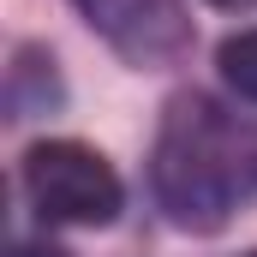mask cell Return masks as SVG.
Segmentation results:
<instances>
[{"mask_svg": "<svg viewBox=\"0 0 257 257\" xmlns=\"http://www.w3.org/2000/svg\"><path fill=\"white\" fill-rule=\"evenodd\" d=\"M150 192L186 233L227 227L257 197V126L203 90L174 96L150 150Z\"/></svg>", "mask_w": 257, "mask_h": 257, "instance_id": "6da1fadb", "label": "cell"}, {"mask_svg": "<svg viewBox=\"0 0 257 257\" xmlns=\"http://www.w3.org/2000/svg\"><path fill=\"white\" fill-rule=\"evenodd\" d=\"M24 197L48 227H108L126 209V186L108 156L78 138H42L24 150Z\"/></svg>", "mask_w": 257, "mask_h": 257, "instance_id": "7a4b0ae2", "label": "cell"}, {"mask_svg": "<svg viewBox=\"0 0 257 257\" xmlns=\"http://www.w3.org/2000/svg\"><path fill=\"white\" fill-rule=\"evenodd\" d=\"M78 12L132 66H168L192 48V18L180 0H78Z\"/></svg>", "mask_w": 257, "mask_h": 257, "instance_id": "3957f363", "label": "cell"}, {"mask_svg": "<svg viewBox=\"0 0 257 257\" xmlns=\"http://www.w3.org/2000/svg\"><path fill=\"white\" fill-rule=\"evenodd\" d=\"M215 66H221V84L257 108V30H233L221 48H215Z\"/></svg>", "mask_w": 257, "mask_h": 257, "instance_id": "277c9868", "label": "cell"}, {"mask_svg": "<svg viewBox=\"0 0 257 257\" xmlns=\"http://www.w3.org/2000/svg\"><path fill=\"white\" fill-rule=\"evenodd\" d=\"M6 257H72V251H60L54 239H12V251Z\"/></svg>", "mask_w": 257, "mask_h": 257, "instance_id": "5b68a950", "label": "cell"}, {"mask_svg": "<svg viewBox=\"0 0 257 257\" xmlns=\"http://www.w3.org/2000/svg\"><path fill=\"white\" fill-rule=\"evenodd\" d=\"M209 6H227V12H257V0H209Z\"/></svg>", "mask_w": 257, "mask_h": 257, "instance_id": "8992f818", "label": "cell"}, {"mask_svg": "<svg viewBox=\"0 0 257 257\" xmlns=\"http://www.w3.org/2000/svg\"><path fill=\"white\" fill-rule=\"evenodd\" d=\"M245 257H257V251H245Z\"/></svg>", "mask_w": 257, "mask_h": 257, "instance_id": "52a82bcc", "label": "cell"}]
</instances>
